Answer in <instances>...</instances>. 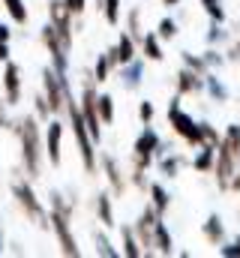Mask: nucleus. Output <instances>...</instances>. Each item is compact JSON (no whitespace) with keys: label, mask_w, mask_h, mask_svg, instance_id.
Instances as JSON below:
<instances>
[{"label":"nucleus","mask_w":240,"mask_h":258,"mask_svg":"<svg viewBox=\"0 0 240 258\" xmlns=\"http://www.w3.org/2000/svg\"><path fill=\"white\" fill-rule=\"evenodd\" d=\"M18 135V144H21V168L30 180H39L42 177V168H45V135L39 129V117L36 114H21L15 117V129Z\"/></svg>","instance_id":"nucleus-1"},{"label":"nucleus","mask_w":240,"mask_h":258,"mask_svg":"<svg viewBox=\"0 0 240 258\" xmlns=\"http://www.w3.org/2000/svg\"><path fill=\"white\" fill-rule=\"evenodd\" d=\"M9 186H12V198H15V204L21 207V213H24L39 231L51 228V225H48V210H45V204L39 201V195L33 189V180H30L24 171H12Z\"/></svg>","instance_id":"nucleus-2"},{"label":"nucleus","mask_w":240,"mask_h":258,"mask_svg":"<svg viewBox=\"0 0 240 258\" xmlns=\"http://www.w3.org/2000/svg\"><path fill=\"white\" fill-rule=\"evenodd\" d=\"M162 153H168V147L162 144V138L156 135V129L147 123V126L138 132L135 144H132V168H144L147 171Z\"/></svg>","instance_id":"nucleus-3"},{"label":"nucleus","mask_w":240,"mask_h":258,"mask_svg":"<svg viewBox=\"0 0 240 258\" xmlns=\"http://www.w3.org/2000/svg\"><path fill=\"white\" fill-rule=\"evenodd\" d=\"M180 93H174V99L168 102V123H171V129H174V135H180L189 147H198L201 144V129H198V123L180 108Z\"/></svg>","instance_id":"nucleus-4"},{"label":"nucleus","mask_w":240,"mask_h":258,"mask_svg":"<svg viewBox=\"0 0 240 258\" xmlns=\"http://www.w3.org/2000/svg\"><path fill=\"white\" fill-rule=\"evenodd\" d=\"M48 225H51V231H54V237H57L60 252H63L66 258H81L78 240H75V234H72V219L51 210V213H48Z\"/></svg>","instance_id":"nucleus-5"},{"label":"nucleus","mask_w":240,"mask_h":258,"mask_svg":"<svg viewBox=\"0 0 240 258\" xmlns=\"http://www.w3.org/2000/svg\"><path fill=\"white\" fill-rule=\"evenodd\" d=\"M162 216L153 210V204H147L144 210H141V216H138V222L132 225L135 228V237H138V243H141V252L144 255H153L156 249H153V225L159 222Z\"/></svg>","instance_id":"nucleus-6"},{"label":"nucleus","mask_w":240,"mask_h":258,"mask_svg":"<svg viewBox=\"0 0 240 258\" xmlns=\"http://www.w3.org/2000/svg\"><path fill=\"white\" fill-rule=\"evenodd\" d=\"M99 165H102V174H105V180H108V186H111V195H114V198L126 195L129 180H126V174H123V168H120L117 156H114V153H102V150H99Z\"/></svg>","instance_id":"nucleus-7"},{"label":"nucleus","mask_w":240,"mask_h":258,"mask_svg":"<svg viewBox=\"0 0 240 258\" xmlns=\"http://www.w3.org/2000/svg\"><path fill=\"white\" fill-rule=\"evenodd\" d=\"M0 81H3V99H6V105L12 108V105H18L21 102V66L15 63V60H6L3 63V72H0Z\"/></svg>","instance_id":"nucleus-8"},{"label":"nucleus","mask_w":240,"mask_h":258,"mask_svg":"<svg viewBox=\"0 0 240 258\" xmlns=\"http://www.w3.org/2000/svg\"><path fill=\"white\" fill-rule=\"evenodd\" d=\"M42 135H45V159L57 168L60 159H63V153H60V144H63V123H60L57 117H51L45 129H42Z\"/></svg>","instance_id":"nucleus-9"},{"label":"nucleus","mask_w":240,"mask_h":258,"mask_svg":"<svg viewBox=\"0 0 240 258\" xmlns=\"http://www.w3.org/2000/svg\"><path fill=\"white\" fill-rule=\"evenodd\" d=\"M48 21L57 27L66 39H75V15L66 9L63 0H48Z\"/></svg>","instance_id":"nucleus-10"},{"label":"nucleus","mask_w":240,"mask_h":258,"mask_svg":"<svg viewBox=\"0 0 240 258\" xmlns=\"http://www.w3.org/2000/svg\"><path fill=\"white\" fill-rule=\"evenodd\" d=\"M177 93L180 96H198V93H204V75H198V72H192V69H180L177 72Z\"/></svg>","instance_id":"nucleus-11"},{"label":"nucleus","mask_w":240,"mask_h":258,"mask_svg":"<svg viewBox=\"0 0 240 258\" xmlns=\"http://www.w3.org/2000/svg\"><path fill=\"white\" fill-rule=\"evenodd\" d=\"M141 81H144V63L138 57L120 66V84H123V90H138Z\"/></svg>","instance_id":"nucleus-12"},{"label":"nucleus","mask_w":240,"mask_h":258,"mask_svg":"<svg viewBox=\"0 0 240 258\" xmlns=\"http://www.w3.org/2000/svg\"><path fill=\"white\" fill-rule=\"evenodd\" d=\"M117 48L111 45L105 54H99L96 57V63H93V78H96V84H105L108 78H111V69H117Z\"/></svg>","instance_id":"nucleus-13"},{"label":"nucleus","mask_w":240,"mask_h":258,"mask_svg":"<svg viewBox=\"0 0 240 258\" xmlns=\"http://www.w3.org/2000/svg\"><path fill=\"white\" fill-rule=\"evenodd\" d=\"M156 162H159V174H162L165 180H174L180 171H183V165H186L189 159H186L183 153H162Z\"/></svg>","instance_id":"nucleus-14"},{"label":"nucleus","mask_w":240,"mask_h":258,"mask_svg":"<svg viewBox=\"0 0 240 258\" xmlns=\"http://www.w3.org/2000/svg\"><path fill=\"white\" fill-rule=\"evenodd\" d=\"M96 213H99V222H102L105 228H114V225H117V222H114V195H111V189L96 195Z\"/></svg>","instance_id":"nucleus-15"},{"label":"nucleus","mask_w":240,"mask_h":258,"mask_svg":"<svg viewBox=\"0 0 240 258\" xmlns=\"http://www.w3.org/2000/svg\"><path fill=\"white\" fill-rule=\"evenodd\" d=\"M201 234L207 237V243L222 246V243H225V225H222V219H219L216 213H210V216H207V222L201 225Z\"/></svg>","instance_id":"nucleus-16"},{"label":"nucleus","mask_w":240,"mask_h":258,"mask_svg":"<svg viewBox=\"0 0 240 258\" xmlns=\"http://www.w3.org/2000/svg\"><path fill=\"white\" fill-rule=\"evenodd\" d=\"M153 249H156L159 255H171V252H174V240H171V231H168V225H165L162 219L153 225Z\"/></svg>","instance_id":"nucleus-17"},{"label":"nucleus","mask_w":240,"mask_h":258,"mask_svg":"<svg viewBox=\"0 0 240 258\" xmlns=\"http://www.w3.org/2000/svg\"><path fill=\"white\" fill-rule=\"evenodd\" d=\"M162 39L150 30V33H144L141 36V42H138V48H141V54H144V60H153V63H159L165 54H162V45H159Z\"/></svg>","instance_id":"nucleus-18"},{"label":"nucleus","mask_w":240,"mask_h":258,"mask_svg":"<svg viewBox=\"0 0 240 258\" xmlns=\"http://www.w3.org/2000/svg\"><path fill=\"white\" fill-rule=\"evenodd\" d=\"M213 165H216V147L213 144H198V156L192 159V168L198 174H207V171H213Z\"/></svg>","instance_id":"nucleus-19"},{"label":"nucleus","mask_w":240,"mask_h":258,"mask_svg":"<svg viewBox=\"0 0 240 258\" xmlns=\"http://www.w3.org/2000/svg\"><path fill=\"white\" fill-rule=\"evenodd\" d=\"M147 195H150V204H153V210L159 213V216H165L168 213V207H171V195H168V189L162 186V183H150V189H147Z\"/></svg>","instance_id":"nucleus-20"},{"label":"nucleus","mask_w":240,"mask_h":258,"mask_svg":"<svg viewBox=\"0 0 240 258\" xmlns=\"http://www.w3.org/2000/svg\"><path fill=\"white\" fill-rule=\"evenodd\" d=\"M114 48H117V63L120 66L138 57V42H135L129 33H120V39H117V45H114Z\"/></svg>","instance_id":"nucleus-21"},{"label":"nucleus","mask_w":240,"mask_h":258,"mask_svg":"<svg viewBox=\"0 0 240 258\" xmlns=\"http://www.w3.org/2000/svg\"><path fill=\"white\" fill-rule=\"evenodd\" d=\"M120 240H123V255L129 258H141L144 252H141V243H138V237H135V228H120Z\"/></svg>","instance_id":"nucleus-22"},{"label":"nucleus","mask_w":240,"mask_h":258,"mask_svg":"<svg viewBox=\"0 0 240 258\" xmlns=\"http://www.w3.org/2000/svg\"><path fill=\"white\" fill-rule=\"evenodd\" d=\"M204 90L210 93V99H213V102H225V99H228V90H225V84L213 75V69L204 75Z\"/></svg>","instance_id":"nucleus-23"},{"label":"nucleus","mask_w":240,"mask_h":258,"mask_svg":"<svg viewBox=\"0 0 240 258\" xmlns=\"http://www.w3.org/2000/svg\"><path fill=\"white\" fill-rule=\"evenodd\" d=\"M126 33H129L135 42H141V36H144V27H141V9H138V6H132V9L126 12Z\"/></svg>","instance_id":"nucleus-24"},{"label":"nucleus","mask_w":240,"mask_h":258,"mask_svg":"<svg viewBox=\"0 0 240 258\" xmlns=\"http://www.w3.org/2000/svg\"><path fill=\"white\" fill-rule=\"evenodd\" d=\"M96 111H99V120L108 126V123H114V99H111V93H99V99H96Z\"/></svg>","instance_id":"nucleus-25"},{"label":"nucleus","mask_w":240,"mask_h":258,"mask_svg":"<svg viewBox=\"0 0 240 258\" xmlns=\"http://www.w3.org/2000/svg\"><path fill=\"white\" fill-rule=\"evenodd\" d=\"M3 6H6V15H9V18H12L15 24H27L30 12H27L24 0H3Z\"/></svg>","instance_id":"nucleus-26"},{"label":"nucleus","mask_w":240,"mask_h":258,"mask_svg":"<svg viewBox=\"0 0 240 258\" xmlns=\"http://www.w3.org/2000/svg\"><path fill=\"white\" fill-rule=\"evenodd\" d=\"M48 198H51V210H54V213H63V216H69V219H72L75 201H69L66 195L60 192V189H51V195H48Z\"/></svg>","instance_id":"nucleus-27"},{"label":"nucleus","mask_w":240,"mask_h":258,"mask_svg":"<svg viewBox=\"0 0 240 258\" xmlns=\"http://www.w3.org/2000/svg\"><path fill=\"white\" fill-rule=\"evenodd\" d=\"M180 60H183V66H186V69H192V72H198V75H207V72H210L201 54H192V51H180Z\"/></svg>","instance_id":"nucleus-28"},{"label":"nucleus","mask_w":240,"mask_h":258,"mask_svg":"<svg viewBox=\"0 0 240 258\" xmlns=\"http://www.w3.org/2000/svg\"><path fill=\"white\" fill-rule=\"evenodd\" d=\"M198 3H201V9L210 15V21L225 24V9H222V0H198Z\"/></svg>","instance_id":"nucleus-29"},{"label":"nucleus","mask_w":240,"mask_h":258,"mask_svg":"<svg viewBox=\"0 0 240 258\" xmlns=\"http://www.w3.org/2000/svg\"><path fill=\"white\" fill-rule=\"evenodd\" d=\"M99 15L105 18V24L117 27V24H120V0H105V3H102V12H99Z\"/></svg>","instance_id":"nucleus-30"},{"label":"nucleus","mask_w":240,"mask_h":258,"mask_svg":"<svg viewBox=\"0 0 240 258\" xmlns=\"http://www.w3.org/2000/svg\"><path fill=\"white\" fill-rule=\"evenodd\" d=\"M33 114H36L39 120H45V123L54 117V114H51V105H48V99H45V93H36V96H33Z\"/></svg>","instance_id":"nucleus-31"},{"label":"nucleus","mask_w":240,"mask_h":258,"mask_svg":"<svg viewBox=\"0 0 240 258\" xmlns=\"http://www.w3.org/2000/svg\"><path fill=\"white\" fill-rule=\"evenodd\" d=\"M198 129H201V144H213V147H216V144L222 141V132L213 126V123L201 120V123H198Z\"/></svg>","instance_id":"nucleus-32"},{"label":"nucleus","mask_w":240,"mask_h":258,"mask_svg":"<svg viewBox=\"0 0 240 258\" xmlns=\"http://www.w3.org/2000/svg\"><path fill=\"white\" fill-rule=\"evenodd\" d=\"M156 36H159V39H174V36H177V21H174L171 15H165V18L159 21V27H156Z\"/></svg>","instance_id":"nucleus-33"},{"label":"nucleus","mask_w":240,"mask_h":258,"mask_svg":"<svg viewBox=\"0 0 240 258\" xmlns=\"http://www.w3.org/2000/svg\"><path fill=\"white\" fill-rule=\"evenodd\" d=\"M96 255H105V258H117L120 255L117 249L111 246V240H108L105 234H99V231H96Z\"/></svg>","instance_id":"nucleus-34"},{"label":"nucleus","mask_w":240,"mask_h":258,"mask_svg":"<svg viewBox=\"0 0 240 258\" xmlns=\"http://www.w3.org/2000/svg\"><path fill=\"white\" fill-rule=\"evenodd\" d=\"M201 57H204L207 69H219V66L225 63V54H222V51H216V45H210V48H207V51H204Z\"/></svg>","instance_id":"nucleus-35"},{"label":"nucleus","mask_w":240,"mask_h":258,"mask_svg":"<svg viewBox=\"0 0 240 258\" xmlns=\"http://www.w3.org/2000/svg\"><path fill=\"white\" fill-rule=\"evenodd\" d=\"M129 183H132L135 189H141V192H147V189H150V180H147V171H144V168H132Z\"/></svg>","instance_id":"nucleus-36"},{"label":"nucleus","mask_w":240,"mask_h":258,"mask_svg":"<svg viewBox=\"0 0 240 258\" xmlns=\"http://www.w3.org/2000/svg\"><path fill=\"white\" fill-rule=\"evenodd\" d=\"M228 36H225V30H222V24L219 21H210V30H207V45H219V42H225Z\"/></svg>","instance_id":"nucleus-37"},{"label":"nucleus","mask_w":240,"mask_h":258,"mask_svg":"<svg viewBox=\"0 0 240 258\" xmlns=\"http://www.w3.org/2000/svg\"><path fill=\"white\" fill-rule=\"evenodd\" d=\"M153 117H156V108H153V102H150V99L138 102V120L147 126V123H153Z\"/></svg>","instance_id":"nucleus-38"},{"label":"nucleus","mask_w":240,"mask_h":258,"mask_svg":"<svg viewBox=\"0 0 240 258\" xmlns=\"http://www.w3.org/2000/svg\"><path fill=\"white\" fill-rule=\"evenodd\" d=\"M9 105H6V99L0 96V129H6V132H12L15 129V117H9V111H6Z\"/></svg>","instance_id":"nucleus-39"},{"label":"nucleus","mask_w":240,"mask_h":258,"mask_svg":"<svg viewBox=\"0 0 240 258\" xmlns=\"http://www.w3.org/2000/svg\"><path fill=\"white\" fill-rule=\"evenodd\" d=\"M219 255H225V258H240V237L234 240V243H228V246L222 243V246H219Z\"/></svg>","instance_id":"nucleus-40"},{"label":"nucleus","mask_w":240,"mask_h":258,"mask_svg":"<svg viewBox=\"0 0 240 258\" xmlns=\"http://www.w3.org/2000/svg\"><path fill=\"white\" fill-rule=\"evenodd\" d=\"M66 3V9L72 12V15H81L84 9H87V0H63Z\"/></svg>","instance_id":"nucleus-41"},{"label":"nucleus","mask_w":240,"mask_h":258,"mask_svg":"<svg viewBox=\"0 0 240 258\" xmlns=\"http://www.w3.org/2000/svg\"><path fill=\"white\" fill-rule=\"evenodd\" d=\"M225 60H231V63H237V60H240V39H234V42L228 45V51H225Z\"/></svg>","instance_id":"nucleus-42"},{"label":"nucleus","mask_w":240,"mask_h":258,"mask_svg":"<svg viewBox=\"0 0 240 258\" xmlns=\"http://www.w3.org/2000/svg\"><path fill=\"white\" fill-rule=\"evenodd\" d=\"M9 39H12V30H9V24H3V21H0V48H3V45H9Z\"/></svg>","instance_id":"nucleus-43"},{"label":"nucleus","mask_w":240,"mask_h":258,"mask_svg":"<svg viewBox=\"0 0 240 258\" xmlns=\"http://www.w3.org/2000/svg\"><path fill=\"white\" fill-rule=\"evenodd\" d=\"M162 6H165V9H177L180 0H162Z\"/></svg>","instance_id":"nucleus-44"},{"label":"nucleus","mask_w":240,"mask_h":258,"mask_svg":"<svg viewBox=\"0 0 240 258\" xmlns=\"http://www.w3.org/2000/svg\"><path fill=\"white\" fill-rule=\"evenodd\" d=\"M6 252V246H3V231H0V255Z\"/></svg>","instance_id":"nucleus-45"},{"label":"nucleus","mask_w":240,"mask_h":258,"mask_svg":"<svg viewBox=\"0 0 240 258\" xmlns=\"http://www.w3.org/2000/svg\"><path fill=\"white\" fill-rule=\"evenodd\" d=\"M102 3H105V0H96V9H99V12H102Z\"/></svg>","instance_id":"nucleus-46"},{"label":"nucleus","mask_w":240,"mask_h":258,"mask_svg":"<svg viewBox=\"0 0 240 258\" xmlns=\"http://www.w3.org/2000/svg\"><path fill=\"white\" fill-rule=\"evenodd\" d=\"M0 180H3V171H0Z\"/></svg>","instance_id":"nucleus-47"}]
</instances>
